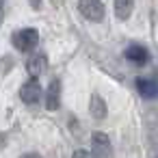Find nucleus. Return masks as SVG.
Instances as JSON below:
<instances>
[{
	"label": "nucleus",
	"mask_w": 158,
	"mask_h": 158,
	"mask_svg": "<svg viewBox=\"0 0 158 158\" xmlns=\"http://www.w3.org/2000/svg\"><path fill=\"white\" fill-rule=\"evenodd\" d=\"M123 56H126L130 63H134V65H145V63H149V50H147L145 46H141V44L128 46V48L123 50Z\"/></svg>",
	"instance_id": "obj_6"
},
{
	"label": "nucleus",
	"mask_w": 158,
	"mask_h": 158,
	"mask_svg": "<svg viewBox=\"0 0 158 158\" xmlns=\"http://www.w3.org/2000/svg\"><path fill=\"white\" fill-rule=\"evenodd\" d=\"M28 2H31V7L37 11V9H41V0H28Z\"/></svg>",
	"instance_id": "obj_13"
},
{
	"label": "nucleus",
	"mask_w": 158,
	"mask_h": 158,
	"mask_svg": "<svg viewBox=\"0 0 158 158\" xmlns=\"http://www.w3.org/2000/svg\"><path fill=\"white\" fill-rule=\"evenodd\" d=\"M91 152H93V158H113V143H110L108 134L93 132L91 134Z\"/></svg>",
	"instance_id": "obj_3"
},
{
	"label": "nucleus",
	"mask_w": 158,
	"mask_h": 158,
	"mask_svg": "<svg viewBox=\"0 0 158 158\" xmlns=\"http://www.w3.org/2000/svg\"><path fill=\"white\" fill-rule=\"evenodd\" d=\"M59 106H61V80L54 78L48 85V91H46V108L48 110H56Z\"/></svg>",
	"instance_id": "obj_9"
},
{
	"label": "nucleus",
	"mask_w": 158,
	"mask_h": 158,
	"mask_svg": "<svg viewBox=\"0 0 158 158\" xmlns=\"http://www.w3.org/2000/svg\"><path fill=\"white\" fill-rule=\"evenodd\" d=\"M20 158H44L41 154H37V152H28V154H22Z\"/></svg>",
	"instance_id": "obj_12"
},
{
	"label": "nucleus",
	"mask_w": 158,
	"mask_h": 158,
	"mask_svg": "<svg viewBox=\"0 0 158 158\" xmlns=\"http://www.w3.org/2000/svg\"><path fill=\"white\" fill-rule=\"evenodd\" d=\"M41 93H44V89H41V85H39L37 78H31V80H26V82L20 87V100H22L24 104H28V106L37 104V102L41 100Z\"/></svg>",
	"instance_id": "obj_4"
},
{
	"label": "nucleus",
	"mask_w": 158,
	"mask_h": 158,
	"mask_svg": "<svg viewBox=\"0 0 158 158\" xmlns=\"http://www.w3.org/2000/svg\"><path fill=\"white\" fill-rule=\"evenodd\" d=\"M11 44L15 46V50L20 52H31L37 48L39 44V33L35 28H22V31H15L11 35Z\"/></svg>",
	"instance_id": "obj_1"
},
{
	"label": "nucleus",
	"mask_w": 158,
	"mask_h": 158,
	"mask_svg": "<svg viewBox=\"0 0 158 158\" xmlns=\"http://www.w3.org/2000/svg\"><path fill=\"white\" fill-rule=\"evenodd\" d=\"M46 69H48V56L46 54H33L28 61H26V72L31 74V78H37V76H41V74H46Z\"/></svg>",
	"instance_id": "obj_8"
},
{
	"label": "nucleus",
	"mask_w": 158,
	"mask_h": 158,
	"mask_svg": "<svg viewBox=\"0 0 158 158\" xmlns=\"http://www.w3.org/2000/svg\"><path fill=\"white\" fill-rule=\"evenodd\" d=\"M89 113H91L93 119H100V121L106 119V115H108V106H106L104 98H102L98 91H93L91 98H89Z\"/></svg>",
	"instance_id": "obj_7"
},
{
	"label": "nucleus",
	"mask_w": 158,
	"mask_h": 158,
	"mask_svg": "<svg viewBox=\"0 0 158 158\" xmlns=\"http://www.w3.org/2000/svg\"><path fill=\"white\" fill-rule=\"evenodd\" d=\"M134 85H136V91H139L141 98H145V100H156L158 98V80L139 76L134 80Z\"/></svg>",
	"instance_id": "obj_5"
},
{
	"label": "nucleus",
	"mask_w": 158,
	"mask_h": 158,
	"mask_svg": "<svg viewBox=\"0 0 158 158\" xmlns=\"http://www.w3.org/2000/svg\"><path fill=\"white\" fill-rule=\"evenodd\" d=\"M78 11L89 22H102L104 15H106V9H104L102 0H78Z\"/></svg>",
	"instance_id": "obj_2"
},
{
	"label": "nucleus",
	"mask_w": 158,
	"mask_h": 158,
	"mask_svg": "<svg viewBox=\"0 0 158 158\" xmlns=\"http://www.w3.org/2000/svg\"><path fill=\"white\" fill-rule=\"evenodd\" d=\"M132 11H134V0H115V15H117V20H121V22L130 20Z\"/></svg>",
	"instance_id": "obj_10"
},
{
	"label": "nucleus",
	"mask_w": 158,
	"mask_h": 158,
	"mask_svg": "<svg viewBox=\"0 0 158 158\" xmlns=\"http://www.w3.org/2000/svg\"><path fill=\"white\" fill-rule=\"evenodd\" d=\"M72 158H93V154H89L87 149H76L72 154Z\"/></svg>",
	"instance_id": "obj_11"
}]
</instances>
